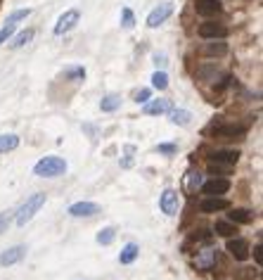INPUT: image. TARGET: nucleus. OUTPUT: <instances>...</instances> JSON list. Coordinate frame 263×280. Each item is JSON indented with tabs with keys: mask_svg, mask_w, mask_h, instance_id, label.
Masks as SVG:
<instances>
[{
	"mask_svg": "<svg viewBox=\"0 0 263 280\" xmlns=\"http://www.w3.org/2000/svg\"><path fill=\"white\" fill-rule=\"evenodd\" d=\"M69 214L74 218H83V216H95V214H100V207L95 204V202H76L69 207Z\"/></svg>",
	"mask_w": 263,
	"mask_h": 280,
	"instance_id": "17",
	"label": "nucleus"
},
{
	"mask_svg": "<svg viewBox=\"0 0 263 280\" xmlns=\"http://www.w3.org/2000/svg\"><path fill=\"white\" fill-rule=\"evenodd\" d=\"M209 162L235 166V164L240 162V152H237V150H214V152H209Z\"/></svg>",
	"mask_w": 263,
	"mask_h": 280,
	"instance_id": "12",
	"label": "nucleus"
},
{
	"mask_svg": "<svg viewBox=\"0 0 263 280\" xmlns=\"http://www.w3.org/2000/svg\"><path fill=\"white\" fill-rule=\"evenodd\" d=\"M159 207H162V211L166 214V216H176L178 214V209H180V195L176 192V190H164L162 199H159Z\"/></svg>",
	"mask_w": 263,
	"mask_h": 280,
	"instance_id": "7",
	"label": "nucleus"
},
{
	"mask_svg": "<svg viewBox=\"0 0 263 280\" xmlns=\"http://www.w3.org/2000/svg\"><path fill=\"white\" fill-rule=\"evenodd\" d=\"M173 15V5L171 3H164V5H156L150 15H147V27L150 29H156V27H162L166 19Z\"/></svg>",
	"mask_w": 263,
	"mask_h": 280,
	"instance_id": "8",
	"label": "nucleus"
},
{
	"mask_svg": "<svg viewBox=\"0 0 263 280\" xmlns=\"http://www.w3.org/2000/svg\"><path fill=\"white\" fill-rule=\"evenodd\" d=\"M200 209L204 211V214H216V211L230 209V202H228L226 197H218V195H214V197L202 199V202H200Z\"/></svg>",
	"mask_w": 263,
	"mask_h": 280,
	"instance_id": "16",
	"label": "nucleus"
},
{
	"mask_svg": "<svg viewBox=\"0 0 263 280\" xmlns=\"http://www.w3.org/2000/svg\"><path fill=\"white\" fill-rule=\"evenodd\" d=\"M154 64L164 69V67H166V55H154Z\"/></svg>",
	"mask_w": 263,
	"mask_h": 280,
	"instance_id": "39",
	"label": "nucleus"
},
{
	"mask_svg": "<svg viewBox=\"0 0 263 280\" xmlns=\"http://www.w3.org/2000/svg\"><path fill=\"white\" fill-rule=\"evenodd\" d=\"M173 109V102L166 98H159V100H147L142 112H145L147 117H162V114H168Z\"/></svg>",
	"mask_w": 263,
	"mask_h": 280,
	"instance_id": "10",
	"label": "nucleus"
},
{
	"mask_svg": "<svg viewBox=\"0 0 263 280\" xmlns=\"http://www.w3.org/2000/svg\"><path fill=\"white\" fill-rule=\"evenodd\" d=\"M254 259H256V263L261 266L263 263V254H261V242H256V247H254Z\"/></svg>",
	"mask_w": 263,
	"mask_h": 280,
	"instance_id": "38",
	"label": "nucleus"
},
{
	"mask_svg": "<svg viewBox=\"0 0 263 280\" xmlns=\"http://www.w3.org/2000/svg\"><path fill=\"white\" fill-rule=\"evenodd\" d=\"M116 240V230L114 228H102L98 233V244H112Z\"/></svg>",
	"mask_w": 263,
	"mask_h": 280,
	"instance_id": "28",
	"label": "nucleus"
},
{
	"mask_svg": "<svg viewBox=\"0 0 263 280\" xmlns=\"http://www.w3.org/2000/svg\"><path fill=\"white\" fill-rule=\"evenodd\" d=\"M121 27L126 29V31H130V29L136 27V15H133V10L130 8L121 10Z\"/></svg>",
	"mask_w": 263,
	"mask_h": 280,
	"instance_id": "27",
	"label": "nucleus"
},
{
	"mask_svg": "<svg viewBox=\"0 0 263 280\" xmlns=\"http://www.w3.org/2000/svg\"><path fill=\"white\" fill-rule=\"evenodd\" d=\"M121 107V95H104V98L100 100V109L102 112H116V109Z\"/></svg>",
	"mask_w": 263,
	"mask_h": 280,
	"instance_id": "24",
	"label": "nucleus"
},
{
	"mask_svg": "<svg viewBox=\"0 0 263 280\" xmlns=\"http://www.w3.org/2000/svg\"><path fill=\"white\" fill-rule=\"evenodd\" d=\"M78 19H81V12L78 10H66L62 17L57 19V24H54V36H64V34H69L76 24H78Z\"/></svg>",
	"mask_w": 263,
	"mask_h": 280,
	"instance_id": "6",
	"label": "nucleus"
},
{
	"mask_svg": "<svg viewBox=\"0 0 263 280\" xmlns=\"http://www.w3.org/2000/svg\"><path fill=\"white\" fill-rule=\"evenodd\" d=\"M197 34H200L204 41H211V38H226L228 36V27H226V24H220V22L206 19V22H202V24H200Z\"/></svg>",
	"mask_w": 263,
	"mask_h": 280,
	"instance_id": "5",
	"label": "nucleus"
},
{
	"mask_svg": "<svg viewBox=\"0 0 263 280\" xmlns=\"http://www.w3.org/2000/svg\"><path fill=\"white\" fill-rule=\"evenodd\" d=\"M209 133L214 138H220V140H230V138H244L246 136V126L242 124H223L218 121L209 128Z\"/></svg>",
	"mask_w": 263,
	"mask_h": 280,
	"instance_id": "4",
	"label": "nucleus"
},
{
	"mask_svg": "<svg viewBox=\"0 0 263 280\" xmlns=\"http://www.w3.org/2000/svg\"><path fill=\"white\" fill-rule=\"evenodd\" d=\"M168 119H171V124H176V126H190L192 114L188 109H171L168 112Z\"/></svg>",
	"mask_w": 263,
	"mask_h": 280,
	"instance_id": "21",
	"label": "nucleus"
},
{
	"mask_svg": "<svg viewBox=\"0 0 263 280\" xmlns=\"http://www.w3.org/2000/svg\"><path fill=\"white\" fill-rule=\"evenodd\" d=\"M214 233L220 235V237H235L237 235V223H232V221H216Z\"/></svg>",
	"mask_w": 263,
	"mask_h": 280,
	"instance_id": "22",
	"label": "nucleus"
},
{
	"mask_svg": "<svg viewBox=\"0 0 263 280\" xmlns=\"http://www.w3.org/2000/svg\"><path fill=\"white\" fill-rule=\"evenodd\" d=\"M19 147V136L8 133V136H0V152H12Z\"/></svg>",
	"mask_w": 263,
	"mask_h": 280,
	"instance_id": "25",
	"label": "nucleus"
},
{
	"mask_svg": "<svg viewBox=\"0 0 263 280\" xmlns=\"http://www.w3.org/2000/svg\"><path fill=\"white\" fill-rule=\"evenodd\" d=\"M254 216L256 214L252 211V209H232V211L228 214V218H230L232 223H237V226H240V223H252Z\"/></svg>",
	"mask_w": 263,
	"mask_h": 280,
	"instance_id": "19",
	"label": "nucleus"
},
{
	"mask_svg": "<svg viewBox=\"0 0 263 280\" xmlns=\"http://www.w3.org/2000/svg\"><path fill=\"white\" fill-rule=\"evenodd\" d=\"M202 55H206V57H223V55H228L226 38H211L209 43L202 46Z\"/></svg>",
	"mask_w": 263,
	"mask_h": 280,
	"instance_id": "15",
	"label": "nucleus"
},
{
	"mask_svg": "<svg viewBox=\"0 0 263 280\" xmlns=\"http://www.w3.org/2000/svg\"><path fill=\"white\" fill-rule=\"evenodd\" d=\"M218 256H220V249L209 240V242H204L202 247H197V254H194V259H192V266H194L197 271H211V268L216 266Z\"/></svg>",
	"mask_w": 263,
	"mask_h": 280,
	"instance_id": "1",
	"label": "nucleus"
},
{
	"mask_svg": "<svg viewBox=\"0 0 263 280\" xmlns=\"http://www.w3.org/2000/svg\"><path fill=\"white\" fill-rule=\"evenodd\" d=\"M194 10H197V15L204 19L209 17H216L223 12V5H220V0H197L194 3Z\"/></svg>",
	"mask_w": 263,
	"mask_h": 280,
	"instance_id": "11",
	"label": "nucleus"
},
{
	"mask_svg": "<svg viewBox=\"0 0 263 280\" xmlns=\"http://www.w3.org/2000/svg\"><path fill=\"white\" fill-rule=\"evenodd\" d=\"M202 190H204V195H226L228 190H230V181L228 178H211V181H204L202 183Z\"/></svg>",
	"mask_w": 263,
	"mask_h": 280,
	"instance_id": "14",
	"label": "nucleus"
},
{
	"mask_svg": "<svg viewBox=\"0 0 263 280\" xmlns=\"http://www.w3.org/2000/svg\"><path fill=\"white\" fill-rule=\"evenodd\" d=\"M235 166H226V164H211L209 162V171L211 173H230Z\"/></svg>",
	"mask_w": 263,
	"mask_h": 280,
	"instance_id": "37",
	"label": "nucleus"
},
{
	"mask_svg": "<svg viewBox=\"0 0 263 280\" xmlns=\"http://www.w3.org/2000/svg\"><path fill=\"white\" fill-rule=\"evenodd\" d=\"M138 254H140V247H138L136 242H128L124 249H121V254H118V261L124 263V266H128V263H133L138 259Z\"/></svg>",
	"mask_w": 263,
	"mask_h": 280,
	"instance_id": "20",
	"label": "nucleus"
},
{
	"mask_svg": "<svg viewBox=\"0 0 263 280\" xmlns=\"http://www.w3.org/2000/svg\"><path fill=\"white\" fill-rule=\"evenodd\" d=\"M156 150H159L162 154H168V157H171V154L178 152V145H173V143H159V147H156Z\"/></svg>",
	"mask_w": 263,
	"mask_h": 280,
	"instance_id": "34",
	"label": "nucleus"
},
{
	"mask_svg": "<svg viewBox=\"0 0 263 280\" xmlns=\"http://www.w3.org/2000/svg\"><path fill=\"white\" fill-rule=\"evenodd\" d=\"M64 171H66V162H64L62 157H54V154L43 157V159L36 162V166H34V173L40 176V178H57V176H62Z\"/></svg>",
	"mask_w": 263,
	"mask_h": 280,
	"instance_id": "2",
	"label": "nucleus"
},
{
	"mask_svg": "<svg viewBox=\"0 0 263 280\" xmlns=\"http://www.w3.org/2000/svg\"><path fill=\"white\" fill-rule=\"evenodd\" d=\"M223 74H226V72H220L216 64H202V67H197V79H200V81L216 83Z\"/></svg>",
	"mask_w": 263,
	"mask_h": 280,
	"instance_id": "18",
	"label": "nucleus"
},
{
	"mask_svg": "<svg viewBox=\"0 0 263 280\" xmlns=\"http://www.w3.org/2000/svg\"><path fill=\"white\" fill-rule=\"evenodd\" d=\"M31 38H34V29H24V31H19L14 36L10 38V48H24L26 43H31Z\"/></svg>",
	"mask_w": 263,
	"mask_h": 280,
	"instance_id": "23",
	"label": "nucleus"
},
{
	"mask_svg": "<svg viewBox=\"0 0 263 280\" xmlns=\"http://www.w3.org/2000/svg\"><path fill=\"white\" fill-rule=\"evenodd\" d=\"M43 204H46V195H43V192H36V195H31V197H28L26 202H24V204L19 207L17 216H14V223H17V226H26L28 221L36 216V211L43 207Z\"/></svg>",
	"mask_w": 263,
	"mask_h": 280,
	"instance_id": "3",
	"label": "nucleus"
},
{
	"mask_svg": "<svg viewBox=\"0 0 263 280\" xmlns=\"http://www.w3.org/2000/svg\"><path fill=\"white\" fill-rule=\"evenodd\" d=\"M28 15H31V10H14V12H12V15H10L8 17V22H5V24H17V22H22V19H26Z\"/></svg>",
	"mask_w": 263,
	"mask_h": 280,
	"instance_id": "30",
	"label": "nucleus"
},
{
	"mask_svg": "<svg viewBox=\"0 0 263 280\" xmlns=\"http://www.w3.org/2000/svg\"><path fill=\"white\" fill-rule=\"evenodd\" d=\"M24 256H26V247L24 244H14V247H10V249H5L0 254V266H14Z\"/></svg>",
	"mask_w": 263,
	"mask_h": 280,
	"instance_id": "13",
	"label": "nucleus"
},
{
	"mask_svg": "<svg viewBox=\"0 0 263 280\" xmlns=\"http://www.w3.org/2000/svg\"><path fill=\"white\" fill-rule=\"evenodd\" d=\"M64 79L78 83V81L86 79V69H83V67H72V69H66V72H64Z\"/></svg>",
	"mask_w": 263,
	"mask_h": 280,
	"instance_id": "29",
	"label": "nucleus"
},
{
	"mask_svg": "<svg viewBox=\"0 0 263 280\" xmlns=\"http://www.w3.org/2000/svg\"><path fill=\"white\" fill-rule=\"evenodd\" d=\"M202 183H204V176H202V173H190V183H188V188L197 190V188H202Z\"/></svg>",
	"mask_w": 263,
	"mask_h": 280,
	"instance_id": "36",
	"label": "nucleus"
},
{
	"mask_svg": "<svg viewBox=\"0 0 263 280\" xmlns=\"http://www.w3.org/2000/svg\"><path fill=\"white\" fill-rule=\"evenodd\" d=\"M12 36H14V24H5V27L0 29V46L8 43Z\"/></svg>",
	"mask_w": 263,
	"mask_h": 280,
	"instance_id": "31",
	"label": "nucleus"
},
{
	"mask_svg": "<svg viewBox=\"0 0 263 280\" xmlns=\"http://www.w3.org/2000/svg\"><path fill=\"white\" fill-rule=\"evenodd\" d=\"M10 221H12V211H0V235L10 228Z\"/></svg>",
	"mask_w": 263,
	"mask_h": 280,
	"instance_id": "33",
	"label": "nucleus"
},
{
	"mask_svg": "<svg viewBox=\"0 0 263 280\" xmlns=\"http://www.w3.org/2000/svg\"><path fill=\"white\" fill-rule=\"evenodd\" d=\"M133 154H136V147H133V145H126V157H124V162H121L124 169H130V166H133Z\"/></svg>",
	"mask_w": 263,
	"mask_h": 280,
	"instance_id": "32",
	"label": "nucleus"
},
{
	"mask_svg": "<svg viewBox=\"0 0 263 280\" xmlns=\"http://www.w3.org/2000/svg\"><path fill=\"white\" fill-rule=\"evenodd\" d=\"M228 252H230V256H235L237 261H246L249 259V242H246L244 237H228Z\"/></svg>",
	"mask_w": 263,
	"mask_h": 280,
	"instance_id": "9",
	"label": "nucleus"
},
{
	"mask_svg": "<svg viewBox=\"0 0 263 280\" xmlns=\"http://www.w3.org/2000/svg\"><path fill=\"white\" fill-rule=\"evenodd\" d=\"M152 86H154L156 91H166V88H168V76H166V72H159V69H156L154 74H152Z\"/></svg>",
	"mask_w": 263,
	"mask_h": 280,
	"instance_id": "26",
	"label": "nucleus"
},
{
	"mask_svg": "<svg viewBox=\"0 0 263 280\" xmlns=\"http://www.w3.org/2000/svg\"><path fill=\"white\" fill-rule=\"evenodd\" d=\"M133 98H136V102H138V105H145L147 100L152 98V91H150V88H142V91H138L136 95H133Z\"/></svg>",
	"mask_w": 263,
	"mask_h": 280,
	"instance_id": "35",
	"label": "nucleus"
}]
</instances>
